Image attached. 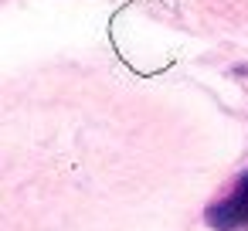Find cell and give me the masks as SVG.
<instances>
[{
    "label": "cell",
    "mask_w": 248,
    "mask_h": 231,
    "mask_svg": "<svg viewBox=\"0 0 248 231\" xmlns=\"http://www.w3.org/2000/svg\"><path fill=\"white\" fill-rule=\"evenodd\" d=\"M207 221L214 228H221V231H241V228H248V173L234 184V190L221 204H214L207 211Z\"/></svg>",
    "instance_id": "1"
}]
</instances>
